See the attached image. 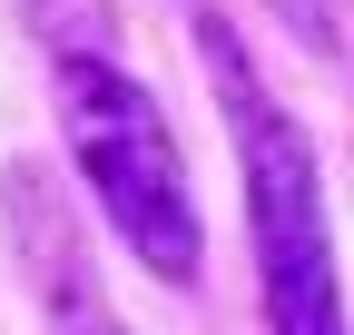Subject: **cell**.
<instances>
[{
    "instance_id": "3",
    "label": "cell",
    "mask_w": 354,
    "mask_h": 335,
    "mask_svg": "<svg viewBox=\"0 0 354 335\" xmlns=\"http://www.w3.org/2000/svg\"><path fill=\"white\" fill-rule=\"evenodd\" d=\"M0 227H10L20 286H30V306L50 316V335H128V316L109 306L99 257H88L79 207H69V188L39 158H10V168H0Z\"/></svg>"
},
{
    "instance_id": "5",
    "label": "cell",
    "mask_w": 354,
    "mask_h": 335,
    "mask_svg": "<svg viewBox=\"0 0 354 335\" xmlns=\"http://www.w3.org/2000/svg\"><path fill=\"white\" fill-rule=\"evenodd\" d=\"M256 10L276 20V30L295 39V50H315V60L335 50V0H256Z\"/></svg>"
},
{
    "instance_id": "2",
    "label": "cell",
    "mask_w": 354,
    "mask_h": 335,
    "mask_svg": "<svg viewBox=\"0 0 354 335\" xmlns=\"http://www.w3.org/2000/svg\"><path fill=\"white\" fill-rule=\"evenodd\" d=\"M50 109H59V148L79 168L88 207L109 217V237L158 286H197L207 276V207H197V178H187V148H177L158 89L128 69V50L118 39L59 50L50 60Z\"/></svg>"
},
{
    "instance_id": "4",
    "label": "cell",
    "mask_w": 354,
    "mask_h": 335,
    "mask_svg": "<svg viewBox=\"0 0 354 335\" xmlns=\"http://www.w3.org/2000/svg\"><path fill=\"white\" fill-rule=\"evenodd\" d=\"M20 20H30V39H39V60L118 39V10H109V0H20Z\"/></svg>"
},
{
    "instance_id": "1",
    "label": "cell",
    "mask_w": 354,
    "mask_h": 335,
    "mask_svg": "<svg viewBox=\"0 0 354 335\" xmlns=\"http://www.w3.org/2000/svg\"><path fill=\"white\" fill-rule=\"evenodd\" d=\"M197 69H207L216 118H227V148H236L266 335H354L344 325V276H335L325 158H315V138H305V118L276 99V79L246 60V30L227 10H197Z\"/></svg>"
}]
</instances>
